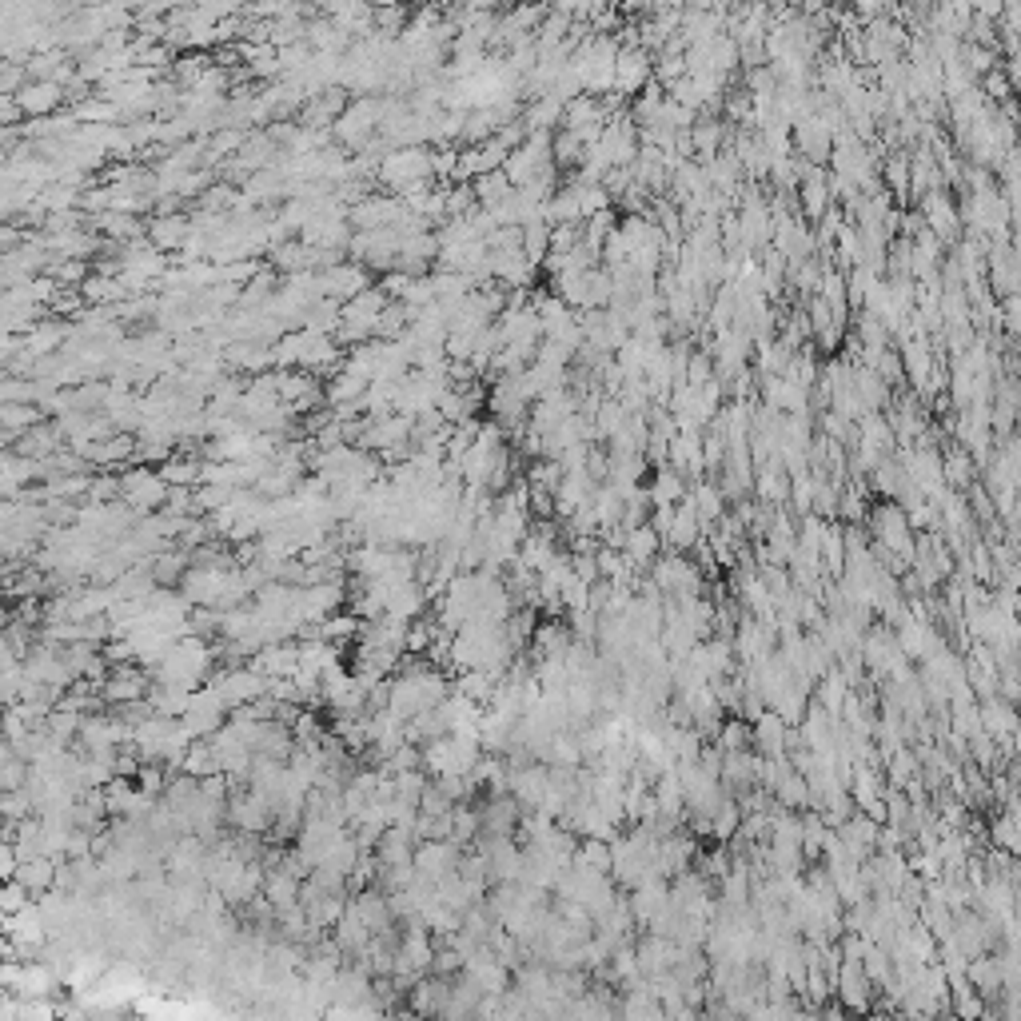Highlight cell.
Here are the masks:
<instances>
[{
  "instance_id": "cell-1",
  "label": "cell",
  "mask_w": 1021,
  "mask_h": 1021,
  "mask_svg": "<svg viewBox=\"0 0 1021 1021\" xmlns=\"http://www.w3.org/2000/svg\"><path fill=\"white\" fill-rule=\"evenodd\" d=\"M874 535H878L882 551L898 555L906 567L914 563V527L906 523V515H902V507H898V503L878 507V515H874Z\"/></svg>"
},
{
  "instance_id": "cell-2",
  "label": "cell",
  "mask_w": 1021,
  "mask_h": 1021,
  "mask_svg": "<svg viewBox=\"0 0 1021 1021\" xmlns=\"http://www.w3.org/2000/svg\"><path fill=\"white\" fill-rule=\"evenodd\" d=\"M120 491H124V499H128L136 511H148V507H160V503H164L168 483H164L160 475H152V471H128L124 483H120Z\"/></svg>"
},
{
  "instance_id": "cell-3",
  "label": "cell",
  "mask_w": 1021,
  "mask_h": 1021,
  "mask_svg": "<svg viewBox=\"0 0 1021 1021\" xmlns=\"http://www.w3.org/2000/svg\"><path fill=\"white\" fill-rule=\"evenodd\" d=\"M56 862H52V854H28V858H20V866H16V882L32 894V898H40V894H52V886H56Z\"/></svg>"
},
{
  "instance_id": "cell-4",
  "label": "cell",
  "mask_w": 1021,
  "mask_h": 1021,
  "mask_svg": "<svg viewBox=\"0 0 1021 1021\" xmlns=\"http://www.w3.org/2000/svg\"><path fill=\"white\" fill-rule=\"evenodd\" d=\"M659 547H663V539H659V531H655L651 523H639V527H631V531H627V539H623V555H627L635 567H647V563H655Z\"/></svg>"
},
{
  "instance_id": "cell-5",
  "label": "cell",
  "mask_w": 1021,
  "mask_h": 1021,
  "mask_svg": "<svg viewBox=\"0 0 1021 1021\" xmlns=\"http://www.w3.org/2000/svg\"><path fill=\"white\" fill-rule=\"evenodd\" d=\"M144 694H148V675H140L132 667H116L112 682L104 686V698H112V702H144Z\"/></svg>"
},
{
  "instance_id": "cell-6",
  "label": "cell",
  "mask_w": 1021,
  "mask_h": 1021,
  "mask_svg": "<svg viewBox=\"0 0 1021 1021\" xmlns=\"http://www.w3.org/2000/svg\"><path fill=\"white\" fill-rule=\"evenodd\" d=\"M966 982H970L974 990H982V994H998V990H1002L998 958H982V954H974V958L966 962Z\"/></svg>"
},
{
  "instance_id": "cell-7",
  "label": "cell",
  "mask_w": 1021,
  "mask_h": 1021,
  "mask_svg": "<svg viewBox=\"0 0 1021 1021\" xmlns=\"http://www.w3.org/2000/svg\"><path fill=\"white\" fill-rule=\"evenodd\" d=\"M846 694H850V682H846L842 671H826V675L818 679V706H822L830 718H838V714H842Z\"/></svg>"
},
{
  "instance_id": "cell-8",
  "label": "cell",
  "mask_w": 1021,
  "mask_h": 1021,
  "mask_svg": "<svg viewBox=\"0 0 1021 1021\" xmlns=\"http://www.w3.org/2000/svg\"><path fill=\"white\" fill-rule=\"evenodd\" d=\"M774 794H778V802L786 806V810H794V806H806V798H810V786H806V778L798 774V770H782L778 774V782H774Z\"/></svg>"
},
{
  "instance_id": "cell-9",
  "label": "cell",
  "mask_w": 1021,
  "mask_h": 1021,
  "mask_svg": "<svg viewBox=\"0 0 1021 1021\" xmlns=\"http://www.w3.org/2000/svg\"><path fill=\"white\" fill-rule=\"evenodd\" d=\"M16 104H20L24 112H52V108L60 104V88H56V84H48V80H40V84L24 88Z\"/></svg>"
},
{
  "instance_id": "cell-10",
  "label": "cell",
  "mask_w": 1021,
  "mask_h": 1021,
  "mask_svg": "<svg viewBox=\"0 0 1021 1021\" xmlns=\"http://www.w3.org/2000/svg\"><path fill=\"white\" fill-rule=\"evenodd\" d=\"M479 834V810L471 806H451V842L467 846Z\"/></svg>"
},
{
  "instance_id": "cell-11",
  "label": "cell",
  "mask_w": 1021,
  "mask_h": 1021,
  "mask_svg": "<svg viewBox=\"0 0 1021 1021\" xmlns=\"http://www.w3.org/2000/svg\"><path fill=\"white\" fill-rule=\"evenodd\" d=\"M24 906H32V894L16 882V878H8V882H0V922H8L12 914H20Z\"/></svg>"
},
{
  "instance_id": "cell-12",
  "label": "cell",
  "mask_w": 1021,
  "mask_h": 1021,
  "mask_svg": "<svg viewBox=\"0 0 1021 1021\" xmlns=\"http://www.w3.org/2000/svg\"><path fill=\"white\" fill-rule=\"evenodd\" d=\"M571 643H567V627H559V623H547V627H539V635H535V655L539 659H547V655H563Z\"/></svg>"
},
{
  "instance_id": "cell-13",
  "label": "cell",
  "mask_w": 1021,
  "mask_h": 1021,
  "mask_svg": "<svg viewBox=\"0 0 1021 1021\" xmlns=\"http://www.w3.org/2000/svg\"><path fill=\"white\" fill-rule=\"evenodd\" d=\"M647 495H651V507H655V503H679L682 471H659V479H655V487H651Z\"/></svg>"
},
{
  "instance_id": "cell-14",
  "label": "cell",
  "mask_w": 1021,
  "mask_h": 1021,
  "mask_svg": "<svg viewBox=\"0 0 1021 1021\" xmlns=\"http://www.w3.org/2000/svg\"><path fill=\"white\" fill-rule=\"evenodd\" d=\"M188 232H192V224L180 220V216H172V220H160V224L152 228V240H156L160 248H172V244H180Z\"/></svg>"
},
{
  "instance_id": "cell-15",
  "label": "cell",
  "mask_w": 1021,
  "mask_h": 1021,
  "mask_svg": "<svg viewBox=\"0 0 1021 1021\" xmlns=\"http://www.w3.org/2000/svg\"><path fill=\"white\" fill-rule=\"evenodd\" d=\"M722 734H718V746L722 750H746L750 746V722H742V718H734V722H726V726H718Z\"/></svg>"
},
{
  "instance_id": "cell-16",
  "label": "cell",
  "mask_w": 1021,
  "mask_h": 1021,
  "mask_svg": "<svg viewBox=\"0 0 1021 1021\" xmlns=\"http://www.w3.org/2000/svg\"><path fill=\"white\" fill-rule=\"evenodd\" d=\"M786 491H790V487L782 483V471L770 463V467L762 471V479H758V495H762L766 503H778V499H786Z\"/></svg>"
},
{
  "instance_id": "cell-17",
  "label": "cell",
  "mask_w": 1021,
  "mask_h": 1021,
  "mask_svg": "<svg viewBox=\"0 0 1021 1021\" xmlns=\"http://www.w3.org/2000/svg\"><path fill=\"white\" fill-rule=\"evenodd\" d=\"M1014 826H1018V814H1014V806H1010L1006 818L994 822V842H998L1006 854H1018V834H1014Z\"/></svg>"
},
{
  "instance_id": "cell-18",
  "label": "cell",
  "mask_w": 1021,
  "mask_h": 1021,
  "mask_svg": "<svg viewBox=\"0 0 1021 1021\" xmlns=\"http://www.w3.org/2000/svg\"><path fill=\"white\" fill-rule=\"evenodd\" d=\"M16 866H20V854H16V842L12 838H0V882L16 878Z\"/></svg>"
},
{
  "instance_id": "cell-19",
  "label": "cell",
  "mask_w": 1021,
  "mask_h": 1021,
  "mask_svg": "<svg viewBox=\"0 0 1021 1021\" xmlns=\"http://www.w3.org/2000/svg\"><path fill=\"white\" fill-rule=\"evenodd\" d=\"M838 511H842V515H846L850 523H862V519H866V507H862V503H858L854 495H846V499L838 503Z\"/></svg>"
}]
</instances>
